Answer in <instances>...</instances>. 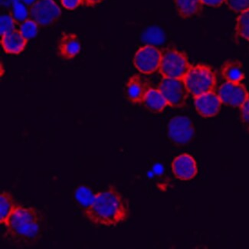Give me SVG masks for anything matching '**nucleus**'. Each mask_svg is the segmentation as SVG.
Here are the masks:
<instances>
[{"instance_id":"obj_27","label":"nucleus","mask_w":249,"mask_h":249,"mask_svg":"<svg viewBox=\"0 0 249 249\" xmlns=\"http://www.w3.org/2000/svg\"><path fill=\"white\" fill-rule=\"evenodd\" d=\"M15 16L18 19L24 20L27 16V13L24 7L21 4H18L15 6Z\"/></svg>"},{"instance_id":"obj_25","label":"nucleus","mask_w":249,"mask_h":249,"mask_svg":"<svg viewBox=\"0 0 249 249\" xmlns=\"http://www.w3.org/2000/svg\"><path fill=\"white\" fill-rule=\"evenodd\" d=\"M240 120L244 129L249 134V95L240 108Z\"/></svg>"},{"instance_id":"obj_1","label":"nucleus","mask_w":249,"mask_h":249,"mask_svg":"<svg viewBox=\"0 0 249 249\" xmlns=\"http://www.w3.org/2000/svg\"><path fill=\"white\" fill-rule=\"evenodd\" d=\"M84 216L95 226H116L130 215L128 201L114 186L98 193L91 206L85 209Z\"/></svg>"},{"instance_id":"obj_3","label":"nucleus","mask_w":249,"mask_h":249,"mask_svg":"<svg viewBox=\"0 0 249 249\" xmlns=\"http://www.w3.org/2000/svg\"><path fill=\"white\" fill-rule=\"evenodd\" d=\"M189 92L195 98L206 93L215 91L217 74L210 65L198 64L192 65L184 78Z\"/></svg>"},{"instance_id":"obj_28","label":"nucleus","mask_w":249,"mask_h":249,"mask_svg":"<svg viewBox=\"0 0 249 249\" xmlns=\"http://www.w3.org/2000/svg\"><path fill=\"white\" fill-rule=\"evenodd\" d=\"M202 2L206 6L217 8L226 3V0H202Z\"/></svg>"},{"instance_id":"obj_26","label":"nucleus","mask_w":249,"mask_h":249,"mask_svg":"<svg viewBox=\"0 0 249 249\" xmlns=\"http://www.w3.org/2000/svg\"><path fill=\"white\" fill-rule=\"evenodd\" d=\"M61 3L68 10H74L80 6H82L81 0H61Z\"/></svg>"},{"instance_id":"obj_8","label":"nucleus","mask_w":249,"mask_h":249,"mask_svg":"<svg viewBox=\"0 0 249 249\" xmlns=\"http://www.w3.org/2000/svg\"><path fill=\"white\" fill-rule=\"evenodd\" d=\"M162 51L154 45H146L137 50L134 58V65L140 72L152 74L159 70Z\"/></svg>"},{"instance_id":"obj_24","label":"nucleus","mask_w":249,"mask_h":249,"mask_svg":"<svg viewBox=\"0 0 249 249\" xmlns=\"http://www.w3.org/2000/svg\"><path fill=\"white\" fill-rule=\"evenodd\" d=\"M226 4L235 13H241L249 9V0H226Z\"/></svg>"},{"instance_id":"obj_13","label":"nucleus","mask_w":249,"mask_h":249,"mask_svg":"<svg viewBox=\"0 0 249 249\" xmlns=\"http://www.w3.org/2000/svg\"><path fill=\"white\" fill-rule=\"evenodd\" d=\"M81 43L77 35L74 33H62L58 41V54L64 60H71L79 54Z\"/></svg>"},{"instance_id":"obj_22","label":"nucleus","mask_w":249,"mask_h":249,"mask_svg":"<svg viewBox=\"0 0 249 249\" xmlns=\"http://www.w3.org/2000/svg\"><path fill=\"white\" fill-rule=\"evenodd\" d=\"M19 31L26 39H32L38 36V25L32 18H28L20 25Z\"/></svg>"},{"instance_id":"obj_12","label":"nucleus","mask_w":249,"mask_h":249,"mask_svg":"<svg viewBox=\"0 0 249 249\" xmlns=\"http://www.w3.org/2000/svg\"><path fill=\"white\" fill-rule=\"evenodd\" d=\"M172 170L177 179L180 180H191L196 176V162L192 156L181 154L176 157L172 163Z\"/></svg>"},{"instance_id":"obj_10","label":"nucleus","mask_w":249,"mask_h":249,"mask_svg":"<svg viewBox=\"0 0 249 249\" xmlns=\"http://www.w3.org/2000/svg\"><path fill=\"white\" fill-rule=\"evenodd\" d=\"M152 89L150 80L139 74L132 75L126 84V97L133 104H142L149 90Z\"/></svg>"},{"instance_id":"obj_4","label":"nucleus","mask_w":249,"mask_h":249,"mask_svg":"<svg viewBox=\"0 0 249 249\" xmlns=\"http://www.w3.org/2000/svg\"><path fill=\"white\" fill-rule=\"evenodd\" d=\"M191 67L186 53L174 48H166L162 51L159 71L163 78L183 79Z\"/></svg>"},{"instance_id":"obj_7","label":"nucleus","mask_w":249,"mask_h":249,"mask_svg":"<svg viewBox=\"0 0 249 249\" xmlns=\"http://www.w3.org/2000/svg\"><path fill=\"white\" fill-rule=\"evenodd\" d=\"M62 10L54 0H36L29 9V16L38 26L49 27L59 20Z\"/></svg>"},{"instance_id":"obj_5","label":"nucleus","mask_w":249,"mask_h":249,"mask_svg":"<svg viewBox=\"0 0 249 249\" xmlns=\"http://www.w3.org/2000/svg\"><path fill=\"white\" fill-rule=\"evenodd\" d=\"M157 89L162 93L166 102L174 108H182L186 105L189 90L182 78H163Z\"/></svg>"},{"instance_id":"obj_23","label":"nucleus","mask_w":249,"mask_h":249,"mask_svg":"<svg viewBox=\"0 0 249 249\" xmlns=\"http://www.w3.org/2000/svg\"><path fill=\"white\" fill-rule=\"evenodd\" d=\"M17 21L11 15H2L0 17V35L1 36L17 30Z\"/></svg>"},{"instance_id":"obj_2","label":"nucleus","mask_w":249,"mask_h":249,"mask_svg":"<svg viewBox=\"0 0 249 249\" xmlns=\"http://www.w3.org/2000/svg\"><path fill=\"white\" fill-rule=\"evenodd\" d=\"M4 226L7 240L17 246H33L42 237L43 215L35 208L19 204Z\"/></svg>"},{"instance_id":"obj_15","label":"nucleus","mask_w":249,"mask_h":249,"mask_svg":"<svg viewBox=\"0 0 249 249\" xmlns=\"http://www.w3.org/2000/svg\"><path fill=\"white\" fill-rule=\"evenodd\" d=\"M221 72L224 79L231 83H241L246 78L243 65L238 60H228L225 62L221 68Z\"/></svg>"},{"instance_id":"obj_19","label":"nucleus","mask_w":249,"mask_h":249,"mask_svg":"<svg viewBox=\"0 0 249 249\" xmlns=\"http://www.w3.org/2000/svg\"><path fill=\"white\" fill-rule=\"evenodd\" d=\"M96 196L97 194H95L92 189L89 187L88 185H81L74 192V198L76 201L81 207L84 208V210L92 205Z\"/></svg>"},{"instance_id":"obj_16","label":"nucleus","mask_w":249,"mask_h":249,"mask_svg":"<svg viewBox=\"0 0 249 249\" xmlns=\"http://www.w3.org/2000/svg\"><path fill=\"white\" fill-rule=\"evenodd\" d=\"M177 13L181 18L187 19L202 14V0H174Z\"/></svg>"},{"instance_id":"obj_9","label":"nucleus","mask_w":249,"mask_h":249,"mask_svg":"<svg viewBox=\"0 0 249 249\" xmlns=\"http://www.w3.org/2000/svg\"><path fill=\"white\" fill-rule=\"evenodd\" d=\"M218 95L223 105L240 108L247 100L249 92L243 84L226 81L218 89Z\"/></svg>"},{"instance_id":"obj_11","label":"nucleus","mask_w":249,"mask_h":249,"mask_svg":"<svg viewBox=\"0 0 249 249\" xmlns=\"http://www.w3.org/2000/svg\"><path fill=\"white\" fill-rule=\"evenodd\" d=\"M196 109L203 118H213L219 113L222 101L215 91L206 93L194 98Z\"/></svg>"},{"instance_id":"obj_18","label":"nucleus","mask_w":249,"mask_h":249,"mask_svg":"<svg viewBox=\"0 0 249 249\" xmlns=\"http://www.w3.org/2000/svg\"><path fill=\"white\" fill-rule=\"evenodd\" d=\"M14 200L13 195L7 191H3L0 196V223L4 226L8 218L18 206Z\"/></svg>"},{"instance_id":"obj_29","label":"nucleus","mask_w":249,"mask_h":249,"mask_svg":"<svg viewBox=\"0 0 249 249\" xmlns=\"http://www.w3.org/2000/svg\"><path fill=\"white\" fill-rule=\"evenodd\" d=\"M82 6L85 7H94L98 4L103 2L105 0H81Z\"/></svg>"},{"instance_id":"obj_20","label":"nucleus","mask_w":249,"mask_h":249,"mask_svg":"<svg viewBox=\"0 0 249 249\" xmlns=\"http://www.w3.org/2000/svg\"><path fill=\"white\" fill-rule=\"evenodd\" d=\"M235 33L249 42V9L242 12L236 18Z\"/></svg>"},{"instance_id":"obj_17","label":"nucleus","mask_w":249,"mask_h":249,"mask_svg":"<svg viewBox=\"0 0 249 249\" xmlns=\"http://www.w3.org/2000/svg\"><path fill=\"white\" fill-rule=\"evenodd\" d=\"M142 105L153 113H160L168 105L162 93L158 89L152 88L145 96Z\"/></svg>"},{"instance_id":"obj_14","label":"nucleus","mask_w":249,"mask_h":249,"mask_svg":"<svg viewBox=\"0 0 249 249\" xmlns=\"http://www.w3.org/2000/svg\"><path fill=\"white\" fill-rule=\"evenodd\" d=\"M28 41L17 29L1 36L0 42L6 54H18L25 50Z\"/></svg>"},{"instance_id":"obj_6","label":"nucleus","mask_w":249,"mask_h":249,"mask_svg":"<svg viewBox=\"0 0 249 249\" xmlns=\"http://www.w3.org/2000/svg\"><path fill=\"white\" fill-rule=\"evenodd\" d=\"M167 129L169 138L176 146L189 144L196 136L195 126L186 116H175L169 122Z\"/></svg>"},{"instance_id":"obj_21","label":"nucleus","mask_w":249,"mask_h":249,"mask_svg":"<svg viewBox=\"0 0 249 249\" xmlns=\"http://www.w3.org/2000/svg\"><path fill=\"white\" fill-rule=\"evenodd\" d=\"M144 42L153 45H160L164 42L165 35L162 29L157 26L148 28L143 34Z\"/></svg>"}]
</instances>
